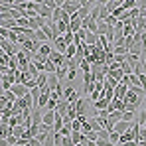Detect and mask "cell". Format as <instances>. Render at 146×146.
<instances>
[{
	"instance_id": "cell-1",
	"label": "cell",
	"mask_w": 146,
	"mask_h": 146,
	"mask_svg": "<svg viewBox=\"0 0 146 146\" xmlns=\"http://www.w3.org/2000/svg\"><path fill=\"white\" fill-rule=\"evenodd\" d=\"M10 91H12V93H14V95H16V97H18V99L26 97V95H28V93H30V89H28V87H26L24 83H14V85H12V89H10Z\"/></svg>"
},
{
	"instance_id": "cell-2",
	"label": "cell",
	"mask_w": 146,
	"mask_h": 146,
	"mask_svg": "<svg viewBox=\"0 0 146 146\" xmlns=\"http://www.w3.org/2000/svg\"><path fill=\"white\" fill-rule=\"evenodd\" d=\"M49 57H51V61H53L57 67H61V65H65V63H67V57H65V53H61V51H55V49H53Z\"/></svg>"
},
{
	"instance_id": "cell-3",
	"label": "cell",
	"mask_w": 146,
	"mask_h": 146,
	"mask_svg": "<svg viewBox=\"0 0 146 146\" xmlns=\"http://www.w3.org/2000/svg\"><path fill=\"white\" fill-rule=\"evenodd\" d=\"M48 20L46 18H42V16H36V18H30V30H42V26L46 24Z\"/></svg>"
},
{
	"instance_id": "cell-4",
	"label": "cell",
	"mask_w": 146,
	"mask_h": 146,
	"mask_svg": "<svg viewBox=\"0 0 146 146\" xmlns=\"http://www.w3.org/2000/svg\"><path fill=\"white\" fill-rule=\"evenodd\" d=\"M53 49L55 51H61V53H65V49H67V44H65V40H63V36H57L53 42Z\"/></svg>"
},
{
	"instance_id": "cell-5",
	"label": "cell",
	"mask_w": 146,
	"mask_h": 146,
	"mask_svg": "<svg viewBox=\"0 0 146 146\" xmlns=\"http://www.w3.org/2000/svg\"><path fill=\"white\" fill-rule=\"evenodd\" d=\"M81 22H83V20H81L77 14H73V16H71V22H69V32L77 34V32L81 30Z\"/></svg>"
},
{
	"instance_id": "cell-6",
	"label": "cell",
	"mask_w": 146,
	"mask_h": 146,
	"mask_svg": "<svg viewBox=\"0 0 146 146\" xmlns=\"http://www.w3.org/2000/svg\"><path fill=\"white\" fill-rule=\"evenodd\" d=\"M67 107H69L67 99L61 97V99H59V103H57V109H55V113H57V115H61V117H65V115H67Z\"/></svg>"
},
{
	"instance_id": "cell-7",
	"label": "cell",
	"mask_w": 146,
	"mask_h": 146,
	"mask_svg": "<svg viewBox=\"0 0 146 146\" xmlns=\"http://www.w3.org/2000/svg\"><path fill=\"white\" fill-rule=\"evenodd\" d=\"M51 14H53V10L48 8L46 4H40V6H38V16H42V18H46V20H51Z\"/></svg>"
},
{
	"instance_id": "cell-8",
	"label": "cell",
	"mask_w": 146,
	"mask_h": 146,
	"mask_svg": "<svg viewBox=\"0 0 146 146\" xmlns=\"http://www.w3.org/2000/svg\"><path fill=\"white\" fill-rule=\"evenodd\" d=\"M126 91H128V85L126 83H119L117 87H115V99H124V95H126Z\"/></svg>"
},
{
	"instance_id": "cell-9",
	"label": "cell",
	"mask_w": 146,
	"mask_h": 146,
	"mask_svg": "<svg viewBox=\"0 0 146 146\" xmlns=\"http://www.w3.org/2000/svg\"><path fill=\"white\" fill-rule=\"evenodd\" d=\"M53 121H55V111H48V109H46V113H44V117H42V122H44V124H49V126L53 128Z\"/></svg>"
},
{
	"instance_id": "cell-10",
	"label": "cell",
	"mask_w": 146,
	"mask_h": 146,
	"mask_svg": "<svg viewBox=\"0 0 146 146\" xmlns=\"http://www.w3.org/2000/svg\"><path fill=\"white\" fill-rule=\"evenodd\" d=\"M91 8H93V4H91V2H87V4H83V6H81V8L77 10V16H79L81 20H83V18H87V16L91 14Z\"/></svg>"
},
{
	"instance_id": "cell-11",
	"label": "cell",
	"mask_w": 146,
	"mask_h": 146,
	"mask_svg": "<svg viewBox=\"0 0 146 146\" xmlns=\"http://www.w3.org/2000/svg\"><path fill=\"white\" fill-rule=\"evenodd\" d=\"M130 126H132V124H130V122H126V121H119V122H115V130H117L119 134H124V132H126V130H128Z\"/></svg>"
},
{
	"instance_id": "cell-12",
	"label": "cell",
	"mask_w": 146,
	"mask_h": 146,
	"mask_svg": "<svg viewBox=\"0 0 146 146\" xmlns=\"http://www.w3.org/2000/svg\"><path fill=\"white\" fill-rule=\"evenodd\" d=\"M107 121L111 122L113 126H115V122L122 121V111H113V113H109V117H107Z\"/></svg>"
},
{
	"instance_id": "cell-13",
	"label": "cell",
	"mask_w": 146,
	"mask_h": 146,
	"mask_svg": "<svg viewBox=\"0 0 146 146\" xmlns=\"http://www.w3.org/2000/svg\"><path fill=\"white\" fill-rule=\"evenodd\" d=\"M42 117H44V113H42L40 109H34V111H32V124L40 126V124H42Z\"/></svg>"
},
{
	"instance_id": "cell-14",
	"label": "cell",
	"mask_w": 146,
	"mask_h": 146,
	"mask_svg": "<svg viewBox=\"0 0 146 146\" xmlns=\"http://www.w3.org/2000/svg\"><path fill=\"white\" fill-rule=\"evenodd\" d=\"M48 85L51 87V91H55V89L59 87V79H57L55 73H48Z\"/></svg>"
},
{
	"instance_id": "cell-15",
	"label": "cell",
	"mask_w": 146,
	"mask_h": 146,
	"mask_svg": "<svg viewBox=\"0 0 146 146\" xmlns=\"http://www.w3.org/2000/svg\"><path fill=\"white\" fill-rule=\"evenodd\" d=\"M63 124H65V119H63L61 115H57V113H55V121H53V132H59V130L63 128Z\"/></svg>"
},
{
	"instance_id": "cell-16",
	"label": "cell",
	"mask_w": 146,
	"mask_h": 146,
	"mask_svg": "<svg viewBox=\"0 0 146 146\" xmlns=\"http://www.w3.org/2000/svg\"><path fill=\"white\" fill-rule=\"evenodd\" d=\"M51 51H53V48H51V44H42V46H40V49H38V53H40V55H44V57H49V55H51Z\"/></svg>"
},
{
	"instance_id": "cell-17",
	"label": "cell",
	"mask_w": 146,
	"mask_h": 146,
	"mask_svg": "<svg viewBox=\"0 0 146 146\" xmlns=\"http://www.w3.org/2000/svg\"><path fill=\"white\" fill-rule=\"evenodd\" d=\"M83 42H85L87 46H95V44L99 42V36H97V34H93V32H87V36H85Z\"/></svg>"
},
{
	"instance_id": "cell-18",
	"label": "cell",
	"mask_w": 146,
	"mask_h": 146,
	"mask_svg": "<svg viewBox=\"0 0 146 146\" xmlns=\"http://www.w3.org/2000/svg\"><path fill=\"white\" fill-rule=\"evenodd\" d=\"M26 130H28V128H26L24 124H18V126H12V134H14V136H16L18 140H20V138L24 136V132H26Z\"/></svg>"
},
{
	"instance_id": "cell-19",
	"label": "cell",
	"mask_w": 146,
	"mask_h": 146,
	"mask_svg": "<svg viewBox=\"0 0 146 146\" xmlns=\"http://www.w3.org/2000/svg\"><path fill=\"white\" fill-rule=\"evenodd\" d=\"M67 30H69V24H65L63 20H59V22L55 24V32H57V36H63Z\"/></svg>"
},
{
	"instance_id": "cell-20",
	"label": "cell",
	"mask_w": 146,
	"mask_h": 146,
	"mask_svg": "<svg viewBox=\"0 0 146 146\" xmlns=\"http://www.w3.org/2000/svg\"><path fill=\"white\" fill-rule=\"evenodd\" d=\"M109 103H111L109 99L101 97L99 101H95V103H93V107H95V111H101V109H107V107H109Z\"/></svg>"
},
{
	"instance_id": "cell-21",
	"label": "cell",
	"mask_w": 146,
	"mask_h": 146,
	"mask_svg": "<svg viewBox=\"0 0 146 146\" xmlns=\"http://www.w3.org/2000/svg\"><path fill=\"white\" fill-rule=\"evenodd\" d=\"M109 16H111V12L107 10V6H101V4H99V18H97V20L107 22V18H109Z\"/></svg>"
},
{
	"instance_id": "cell-22",
	"label": "cell",
	"mask_w": 146,
	"mask_h": 146,
	"mask_svg": "<svg viewBox=\"0 0 146 146\" xmlns=\"http://www.w3.org/2000/svg\"><path fill=\"white\" fill-rule=\"evenodd\" d=\"M71 140H73V144H79V142L85 140V134H83L81 130H73L71 132Z\"/></svg>"
},
{
	"instance_id": "cell-23",
	"label": "cell",
	"mask_w": 146,
	"mask_h": 146,
	"mask_svg": "<svg viewBox=\"0 0 146 146\" xmlns=\"http://www.w3.org/2000/svg\"><path fill=\"white\" fill-rule=\"evenodd\" d=\"M122 121L130 122V124L136 122V113H134V111H124V113H122Z\"/></svg>"
},
{
	"instance_id": "cell-24",
	"label": "cell",
	"mask_w": 146,
	"mask_h": 146,
	"mask_svg": "<svg viewBox=\"0 0 146 146\" xmlns=\"http://www.w3.org/2000/svg\"><path fill=\"white\" fill-rule=\"evenodd\" d=\"M107 75H111V77H113V79H115L117 83H121V81H122V77H124V71H122L121 67H119V69H115V71H109Z\"/></svg>"
},
{
	"instance_id": "cell-25",
	"label": "cell",
	"mask_w": 146,
	"mask_h": 146,
	"mask_svg": "<svg viewBox=\"0 0 146 146\" xmlns=\"http://www.w3.org/2000/svg\"><path fill=\"white\" fill-rule=\"evenodd\" d=\"M75 111H77V117L79 115H85V101L81 97L77 99V103H75Z\"/></svg>"
},
{
	"instance_id": "cell-26",
	"label": "cell",
	"mask_w": 146,
	"mask_h": 146,
	"mask_svg": "<svg viewBox=\"0 0 146 146\" xmlns=\"http://www.w3.org/2000/svg\"><path fill=\"white\" fill-rule=\"evenodd\" d=\"M36 85H38V87H46V85H48V73L46 71L40 73V77L36 79Z\"/></svg>"
},
{
	"instance_id": "cell-27",
	"label": "cell",
	"mask_w": 146,
	"mask_h": 146,
	"mask_svg": "<svg viewBox=\"0 0 146 146\" xmlns=\"http://www.w3.org/2000/svg\"><path fill=\"white\" fill-rule=\"evenodd\" d=\"M75 55H77V46H75V44H69L67 49H65V57L71 59V57H75Z\"/></svg>"
},
{
	"instance_id": "cell-28",
	"label": "cell",
	"mask_w": 146,
	"mask_h": 146,
	"mask_svg": "<svg viewBox=\"0 0 146 146\" xmlns=\"http://www.w3.org/2000/svg\"><path fill=\"white\" fill-rule=\"evenodd\" d=\"M46 73H57V65L51 61V57L46 59Z\"/></svg>"
},
{
	"instance_id": "cell-29",
	"label": "cell",
	"mask_w": 146,
	"mask_h": 146,
	"mask_svg": "<svg viewBox=\"0 0 146 146\" xmlns=\"http://www.w3.org/2000/svg\"><path fill=\"white\" fill-rule=\"evenodd\" d=\"M113 53L115 55H126L128 53V48L126 46H113Z\"/></svg>"
},
{
	"instance_id": "cell-30",
	"label": "cell",
	"mask_w": 146,
	"mask_h": 146,
	"mask_svg": "<svg viewBox=\"0 0 146 146\" xmlns=\"http://www.w3.org/2000/svg\"><path fill=\"white\" fill-rule=\"evenodd\" d=\"M61 12H63L61 6H57V8L53 10V14H51V22H53V24H57V22L61 20Z\"/></svg>"
},
{
	"instance_id": "cell-31",
	"label": "cell",
	"mask_w": 146,
	"mask_h": 146,
	"mask_svg": "<svg viewBox=\"0 0 146 146\" xmlns=\"http://www.w3.org/2000/svg\"><path fill=\"white\" fill-rule=\"evenodd\" d=\"M34 40H36V42H42V44H46V42H49L48 38H46V34H44L42 30H36V34H34Z\"/></svg>"
},
{
	"instance_id": "cell-32",
	"label": "cell",
	"mask_w": 146,
	"mask_h": 146,
	"mask_svg": "<svg viewBox=\"0 0 146 146\" xmlns=\"http://www.w3.org/2000/svg\"><path fill=\"white\" fill-rule=\"evenodd\" d=\"M109 140L113 142V146L119 144V142H121V134H119L117 130H111V132H109Z\"/></svg>"
},
{
	"instance_id": "cell-33",
	"label": "cell",
	"mask_w": 146,
	"mask_h": 146,
	"mask_svg": "<svg viewBox=\"0 0 146 146\" xmlns=\"http://www.w3.org/2000/svg\"><path fill=\"white\" fill-rule=\"evenodd\" d=\"M121 6L124 8V10H132V8H136V6H138V0H124Z\"/></svg>"
},
{
	"instance_id": "cell-34",
	"label": "cell",
	"mask_w": 146,
	"mask_h": 146,
	"mask_svg": "<svg viewBox=\"0 0 146 146\" xmlns=\"http://www.w3.org/2000/svg\"><path fill=\"white\" fill-rule=\"evenodd\" d=\"M8 67H10L12 71H16V69H18V55H10V61H8Z\"/></svg>"
},
{
	"instance_id": "cell-35",
	"label": "cell",
	"mask_w": 146,
	"mask_h": 146,
	"mask_svg": "<svg viewBox=\"0 0 146 146\" xmlns=\"http://www.w3.org/2000/svg\"><path fill=\"white\" fill-rule=\"evenodd\" d=\"M79 69H81L83 73H89V71H91V63H89L87 59H83V61L79 63Z\"/></svg>"
},
{
	"instance_id": "cell-36",
	"label": "cell",
	"mask_w": 146,
	"mask_h": 146,
	"mask_svg": "<svg viewBox=\"0 0 146 146\" xmlns=\"http://www.w3.org/2000/svg\"><path fill=\"white\" fill-rule=\"evenodd\" d=\"M89 124H91V130H95V132H99V130L103 128V126L99 124V119H97V117H95V119H91V121H89Z\"/></svg>"
},
{
	"instance_id": "cell-37",
	"label": "cell",
	"mask_w": 146,
	"mask_h": 146,
	"mask_svg": "<svg viewBox=\"0 0 146 146\" xmlns=\"http://www.w3.org/2000/svg\"><path fill=\"white\" fill-rule=\"evenodd\" d=\"M4 99H6L8 103H16V99H18V97H16L12 91H4Z\"/></svg>"
},
{
	"instance_id": "cell-38",
	"label": "cell",
	"mask_w": 146,
	"mask_h": 146,
	"mask_svg": "<svg viewBox=\"0 0 146 146\" xmlns=\"http://www.w3.org/2000/svg\"><path fill=\"white\" fill-rule=\"evenodd\" d=\"M77 99H79V93L73 89V93L69 95V97H67V103H69V105H75V103H77Z\"/></svg>"
},
{
	"instance_id": "cell-39",
	"label": "cell",
	"mask_w": 146,
	"mask_h": 146,
	"mask_svg": "<svg viewBox=\"0 0 146 146\" xmlns=\"http://www.w3.org/2000/svg\"><path fill=\"white\" fill-rule=\"evenodd\" d=\"M73 36H75V34H73V32H69V30L63 34V40H65V44H67V46H69V44H73Z\"/></svg>"
},
{
	"instance_id": "cell-40",
	"label": "cell",
	"mask_w": 146,
	"mask_h": 146,
	"mask_svg": "<svg viewBox=\"0 0 146 146\" xmlns=\"http://www.w3.org/2000/svg\"><path fill=\"white\" fill-rule=\"evenodd\" d=\"M95 142H97V146H113V142L109 138H97Z\"/></svg>"
},
{
	"instance_id": "cell-41",
	"label": "cell",
	"mask_w": 146,
	"mask_h": 146,
	"mask_svg": "<svg viewBox=\"0 0 146 146\" xmlns=\"http://www.w3.org/2000/svg\"><path fill=\"white\" fill-rule=\"evenodd\" d=\"M61 146H75V144H73V140H71V134L61 138Z\"/></svg>"
},
{
	"instance_id": "cell-42",
	"label": "cell",
	"mask_w": 146,
	"mask_h": 146,
	"mask_svg": "<svg viewBox=\"0 0 146 146\" xmlns=\"http://www.w3.org/2000/svg\"><path fill=\"white\" fill-rule=\"evenodd\" d=\"M122 12H124V8H122V6H119V8H115V10L111 12V16H115V18L119 20V18H121V14H122Z\"/></svg>"
},
{
	"instance_id": "cell-43",
	"label": "cell",
	"mask_w": 146,
	"mask_h": 146,
	"mask_svg": "<svg viewBox=\"0 0 146 146\" xmlns=\"http://www.w3.org/2000/svg\"><path fill=\"white\" fill-rule=\"evenodd\" d=\"M75 75H77V67H69V71H67V79L73 81V79H75Z\"/></svg>"
},
{
	"instance_id": "cell-44",
	"label": "cell",
	"mask_w": 146,
	"mask_h": 146,
	"mask_svg": "<svg viewBox=\"0 0 146 146\" xmlns=\"http://www.w3.org/2000/svg\"><path fill=\"white\" fill-rule=\"evenodd\" d=\"M119 6H121L119 2H115V0H111V2L107 4V10H109V12H113V10H115V8H119Z\"/></svg>"
},
{
	"instance_id": "cell-45",
	"label": "cell",
	"mask_w": 146,
	"mask_h": 146,
	"mask_svg": "<svg viewBox=\"0 0 146 146\" xmlns=\"http://www.w3.org/2000/svg\"><path fill=\"white\" fill-rule=\"evenodd\" d=\"M61 10H63V8H61ZM61 20H63L65 24H69V22H71V16H69V14H67V12L63 10V12H61Z\"/></svg>"
},
{
	"instance_id": "cell-46",
	"label": "cell",
	"mask_w": 146,
	"mask_h": 146,
	"mask_svg": "<svg viewBox=\"0 0 146 146\" xmlns=\"http://www.w3.org/2000/svg\"><path fill=\"white\" fill-rule=\"evenodd\" d=\"M89 130H91V124H89V121L83 122V124H81V132H83V134H87Z\"/></svg>"
},
{
	"instance_id": "cell-47",
	"label": "cell",
	"mask_w": 146,
	"mask_h": 146,
	"mask_svg": "<svg viewBox=\"0 0 146 146\" xmlns=\"http://www.w3.org/2000/svg\"><path fill=\"white\" fill-rule=\"evenodd\" d=\"M71 128H73V130H81V121H79V119L71 121Z\"/></svg>"
},
{
	"instance_id": "cell-48",
	"label": "cell",
	"mask_w": 146,
	"mask_h": 146,
	"mask_svg": "<svg viewBox=\"0 0 146 146\" xmlns=\"http://www.w3.org/2000/svg\"><path fill=\"white\" fill-rule=\"evenodd\" d=\"M85 136H87L89 140H97V138H99V134H97V132H95V130H89V132H87Z\"/></svg>"
},
{
	"instance_id": "cell-49",
	"label": "cell",
	"mask_w": 146,
	"mask_h": 146,
	"mask_svg": "<svg viewBox=\"0 0 146 146\" xmlns=\"http://www.w3.org/2000/svg\"><path fill=\"white\" fill-rule=\"evenodd\" d=\"M44 4H46L48 8H51V10H55V8H57V4H55V0H44Z\"/></svg>"
},
{
	"instance_id": "cell-50",
	"label": "cell",
	"mask_w": 146,
	"mask_h": 146,
	"mask_svg": "<svg viewBox=\"0 0 146 146\" xmlns=\"http://www.w3.org/2000/svg\"><path fill=\"white\" fill-rule=\"evenodd\" d=\"M24 85L28 87V89H34V87H38V85H36V79H28Z\"/></svg>"
},
{
	"instance_id": "cell-51",
	"label": "cell",
	"mask_w": 146,
	"mask_h": 146,
	"mask_svg": "<svg viewBox=\"0 0 146 146\" xmlns=\"http://www.w3.org/2000/svg\"><path fill=\"white\" fill-rule=\"evenodd\" d=\"M28 142H30V146H44L42 142H40V140H38V138H36V136H34V138H30Z\"/></svg>"
},
{
	"instance_id": "cell-52",
	"label": "cell",
	"mask_w": 146,
	"mask_h": 146,
	"mask_svg": "<svg viewBox=\"0 0 146 146\" xmlns=\"http://www.w3.org/2000/svg\"><path fill=\"white\" fill-rule=\"evenodd\" d=\"M122 146H138V140H128V142H124Z\"/></svg>"
},
{
	"instance_id": "cell-53",
	"label": "cell",
	"mask_w": 146,
	"mask_h": 146,
	"mask_svg": "<svg viewBox=\"0 0 146 146\" xmlns=\"http://www.w3.org/2000/svg\"><path fill=\"white\" fill-rule=\"evenodd\" d=\"M0 146H10V144H8V140H6L4 136H0Z\"/></svg>"
},
{
	"instance_id": "cell-54",
	"label": "cell",
	"mask_w": 146,
	"mask_h": 146,
	"mask_svg": "<svg viewBox=\"0 0 146 146\" xmlns=\"http://www.w3.org/2000/svg\"><path fill=\"white\" fill-rule=\"evenodd\" d=\"M109 2H111V0H99V4H101V6H107Z\"/></svg>"
},
{
	"instance_id": "cell-55",
	"label": "cell",
	"mask_w": 146,
	"mask_h": 146,
	"mask_svg": "<svg viewBox=\"0 0 146 146\" xmlns=\"http://www.w3.org/2000/svg\"><path fill=\"white\" fill-rule=\"evenodd\" d=\"M55 4H57V6H63V4H65V0H55Z\"/></svg>"
},
{
	"instance_id": "cell-56",
	"label": "cell",
	"mask_w": 146,
	"mask_h": 146,
	"mask_svg": "<svg viewBox=\"0 0 146 146\" xmlns=\"http://www.w3.org/2000/svg\"><path fill=\"white\" fill-rule=\"evenodd\" d=\"M115 2H119V4H122V2H124V0H115Z\"/></svg>"
},
{
	"instance_id": "cell-57",
	"label": "cell",
	"mask_w": 146,
	"mask_h": 146,
	"mask_svg": "<svg viewBox=\"0 0 146 146\" xmlns=\"http://www.w3.org/2000/svg\"><path fill=\"white\" fill-rule=\"evenodd\" d=\"M142 126H144V128H146V122H144V124H142Z\"/></svg>"
},
{
	"instance_id": "cell-58",
	"label": "cell",
	"mask_w": 146,
	"mask_h": 146,
	"mask_svg": "<svg viewBox=\"0 0 146 146\" xmlns=\"http://www.w3.org/2000/svg\"><path fill=\"white\" fill-rule=\"evenodd\" d=\"M14 146H18V144H14Z\"/></svg>"
}]
</instances>
